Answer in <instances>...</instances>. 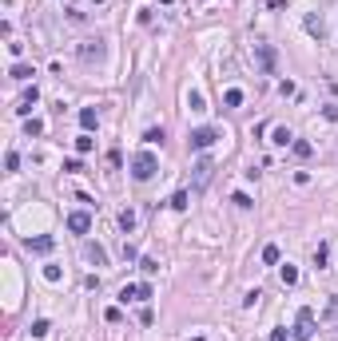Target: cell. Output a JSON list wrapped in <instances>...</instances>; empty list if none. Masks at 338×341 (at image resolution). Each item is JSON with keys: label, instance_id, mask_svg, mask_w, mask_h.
<instances>
[{"label": "cell", "instance_id": "cell-1", "mask_svg": "<svg viewBox=\"0 0 338 341\" xmlns=\"http://www.w3.org/2000/svg\"><path fill=\"white\" fill-rule=\"evenodd\" d=\"M155 171H159V159H155L152 151H139L136 159H132V178H136V183H147Z\"/></svg>", "mask_w": 338, "mask_h": 341}, {"label": "cell", "instance_id": "cell-2", "mask_svg": "<svg viewBox=\"0 0 338 341\" xmlns=\"http://www.w3.org/2000/svg\"><path fill=\"white\" fill-rule=\"evenodd\" d=\"M219 139H223V131H219V127H195L187 143H191V151H207V147H215Z\"/></svg>", "mask_w": 338, "mask_h": 341}, {"label": "cell", "instance_id": "cell-3", "mask_svg": "<svg viewBox=\"0 0 338 341\" xmlns=\"http://www.w3.org/2000/svg\"><path fill=\"white\" fill-rule=\"evenodd\" d=\"M255 59H259L262 75H275V68H278V52H275L271 44H255Z\"/></svg>", "mask_w": 338, "mask_h": 341}, {"label": "cell", "instance_id": "cell-4", "mask_svg": "<svg viewBox=\"0 0 338 341\" xmlns=\"http://www.w3.org/2000/svg\"><path fill=\"white\" fill-rule=\"evenodd\" d=\"M314 333V310H298V326H294V341H310Z\"/></svg>", "mask_w": 338, "mask_h": 341}, {"label": "cell", "instance_id": "cell-5", "mask_svg": "<svg viewBox=\"0 0 338 341\" xmlns=\"http://www.w3.org/2000/svg\"><path fill=\"white\" fill-rule=\"evenodd\" d=\"M104 52H108V48H104V40L96 36V40H88V44L80 48V59H84V64H100V59H104Z\"/></svg>", "mask_w": 338, "mask_h": 341}, {"label": "cell", "instance_id": "cell-6", "mask_svg": "<svg viewBox=\"0 0 338 341\" xmlns=\"http://www.w3.org/2000/svg\"><path fill=\"white\" fill-rule=\"evenodd\" d=\"M68 230H72V234H88V230H92V214H88V210H72V214H68Z\"/></svg>", "mask_w": 338, "mask_h": 341}, {"label": "cell", "instance_id": "cell-7", "mask_svg": "<svg viewBox=\"0 0 338 341\" xmlns=\"http://www.w3.org/2000/svg\"><path fill=\"white\" fill-rule=\"evenodd\" d=\"M36 104H40V88L32 84V88H24V95H20V104H16V115H28Z\"/></svg>", "mask_w": 338, "mask_h": 341}, {"label": "cell", "instance_id": "cell-8", "mask_svg": "<svg viewBox=\"0 0 338 341\" xmlns=\"http://www.w3.org/2000/svg\"><path fill=\"white\" fill-rule=\"evenodd\" d=\"M211 171H215V163L203 155L199 163H195V187H207V183H211Z\"/></svg>", "mask_w": 338, "mask_h": 341}, {"label": "cell", "instance_id": "cell-9", "mask_svg": "<svg viewBox=\"0 0 338 341\" xmlns=\"http://www.w3.org/2000/svg\"><path fill=\"white\" fill-rule=\"evenodd\" d=\"M24 246H28L32 254H48V250H52V246H56V238H52V234H40V238H28Z\"/></svg>", "mask_w": 338, "mask_h": 341}, {"label": "cell", "instance_id": "cell-10", "mask_svg": "<svg viewBox=\"0 0 338 341\" xmlns=\"http://www.w3.org/2000/svg\"><path fill=\"white\" fill-rule=\"evenodd\" d=\"M80 127H84V131H96V127H100V115H96V107H80Z\"/></svg>", "mask_w": 338, "mask_h": 341}, {"label": "cell", "instance_id": "cell-11", "mask_svg": "<svg viewBox=\"0 0 338 341\" xmlns=\"http://www.w3.org/2000/svg\"><path fill=\"white\" fill-rule=\"evenodd\" d=\"M88 262H96V266H108V250H104V246H100V242H88Z\"/></svg>", "mask_w": 338, "mask_h": 341}, {"label": "cell", "instance_id": "cell-12", "mask_svg": "<svg viewBox=\"0 0 338 341\" xmlns=\"http://www.w3.org/2000/svg\"><path fill=\"white\" fill-rule=\"evenodd\" d=\"M271 143H278V147H291V143H294V135H291V127H283V123H278L275 131H271Z\"/></svg>", "mask_w": 338, "mask_h": 341}, {"label": "cell", "instance_id": "cell-13", "mask_svg": "<svg viewBox=\"0 0 338 341\" xmlns=\"http://www.w3.org/2000/svg\"><path fill=\"white\" fill-rule=\"evenodd\" d=\"M136 223H139V214H136L132 207L120 210V230H127V234H132V230H136Z\"/></svg>", "mask_w": 338, "mask_h": 341}, {"label": "cell", "instance_id": "cell-14", "mask_svg": "<svg viewBox=\"0 0 338 341\" xmlns=\"http://www.w3.org/2000/svg\"><path fill=\"white\" fill-rule=\"evenodd\" d=\"M187 107H191V111H203V107H207V99H203V91H199V88L187 91Z\"/></svg>", "mask_w": 338, "mask_h": 341}, {"label": "cell", "instance_id": "cell-15", "mask_svg": "<svg viewBox=\"0 0 338 341\" xmlns=\"http://www.w3.org/2000/svg\"><path fill=\"white\" fill-rule=\"evenodd\" d=\"M8 75H12V79H32L36 72H32V64H20V59H16V64H12V72H8Z\"/></svg>", "mask_w": 338, "mask_h": 341}, {"label": "cell", "instance_id": "cell-16", "mask_svg": "<svg viewBox=\"0 0 338 341\" xmlns=\"http://www.w3.org/2000/svg\"><path fill=\"white\" fill-rule=\"evenodd\" d=\"M231 203H235L239 210H251V207H255V198H251L247 191H235V194H231Z\"/></svg>", "mask_w": 338, "mask_h": 341}, {"label": "cell", "instance_id": "cell-17", "mask_svg": "<svg viewBox=\"0 0 338 341\" xmlns=\"http://www.w3.org/2000/svg\"><path fill=\"white\" fill-rule=\"evenodd\" d=\"M278 278H283V286H294V282H298V266H291V262H287V266L278 270Z\"/></svg>", "mask_w": 338, "mask_h": 341}, {"label": "cell", "instance_id": "cell-18", "mask_svg": "<svg viewBox=\"0 0 338 341\" xmlns=\"http://www.w3.org/2000/svg\"><path fill=\"white\" fill-rule=\"evenodd\" d=\"M92 143H96V139H92V131L76 135V151H80V155H88V151H92Z\"/></svg>", "mask_w": 338, "mask_h": 341}, {"label": "cell", "instance_id": "cell-19", "mask_svg": "<svg viewBox=\"0 0 338 341\" xmlns=\"http://www.w3.org/2000/svg\"><path fill=\"white\" fill-rule=\"evenodd\" d=\"M291 151L298 155V159H310V151H314V147H310L307 139H294V143H291Z\"/></svg>", "mask_w": 338, "mask_h": 341}, {"label": "cell", "instance_id": "cell-20", "mask_svg": "<svg viewBox=\"0 0 338 341\" xmlns=\"http://www.w3.org/2000/svg\"><path fill=\"white\" fill-rule=\"evenodd\" d=\"M187 198H191L187 191H175V194H171V203H167V207H171V210H187Z\"/></svg>", "mask_w": 338, "mask_h": 341}, {"label": "cell", "instance_id": "cell-21", "mask_svg": "<svg viewBox=\"0 0 338 341\" xmlns=\"http://www.w3.org/2000/svg\"><path fill=\"white\" fill-rule=\"evenodd\" d=\"M120 302H123V306H127V302H139V286H132V282H127V286L120 290Z\"/></svg>", "mask_w": 338, "mask_h": 341}, {"label": "cell", "instance_id": "cell-22", "mask_svg": "<svg viewBox=\"0 0 338 341\" xmlns=\"http://www.w3.org/2000/svg\"><path fill=\"white\" fill-rule=\"evenodd\" d=\"M262 262H267V266H275V262H278V246H275V242L262 246Z\"/></svg>", "mask_w": 338, "mask_h": 341}, {"label": "cell", "instance_id": "cell-23", "mask_svg": "<svg viewBox=\"0 0 338 341\" xmlns=\"http://www.w3.org/2000/svg\"><path fill=\"white\" fill-rule=\"evenodd\" d=\"M307 32H310V36H318V40H323V20H318V16H307Z\"/></svg>", "mask_w": 338, "mask_h": 341}, {"label": "cell", "instance_id": "cell-24", "mask_svg": "<svg viewBox=\"0 0 338 341\" xmlns=\"http://www.w3.org/2000/svg\"><path fill=\"white\" fill-rule=\"evenodd\" d=\"M223 104H227V107H239V104H243V91H239V88H227Z\"/></svg>", "mask_w": 338, "mask_h": 341}, {"label": "cell", "instance_id": "cell-25", "mask_svg": "<svg viewBox=\"0 0 338 341\" xmlns=\"http://www.w3.org/2000/svg\"><path fill=\"white\" fill-rule=\"evenodd\" d=\"M163 139H167V135H163V127H152V131L143 135V143H152V147H155V143H163Z\"/></svg>", "mask_w": 338, "mask_h": 341}, {"label": "cell", "instance_id": "cell-26", "mask_svg": "<svg viewBox=\"0 0 338 341\" xmlns=\"http://www.w3.org/2000/svg\"><path fill=\"white\" fill-rule=\"evenodd\" d=\"M24 131H28V139H32V135H44V123H40V119H28Z\"/></svg>", "mask_w": 338, "mask_h": 341}, {"label": "cell", "instance_id": "cell-27", "mask_svg": "<svg viewBox=\"0 0 338 341\" xmlns=\"http://www.w3.org/2000/svg\"><path fill=\"white\" fill-rule=\"evenodd\" d=\"M139 270H143V274H159V262H155V258H139Z\"/></svg>", "mask_w": 338, "mask_h": 341}, {"label": "cell", "instance_id": "cell-28", "mask_svg": "<svg viewBox=\"0 0 338 341\" xmlns=\"http://www.w3.org/2000/svg\"><path fill=\"white\" fill-rule=\"evenodd\" d=\"M48 329H52V326H48V322H44V317H40V322H32V337H44V333H48Z\"/></svg>", "mask_w": 338, "mask_h": 341}, {"label": "cell", "instance_id": "cell-29", "mask_svg": "<svg viewBox=\"0 0 338 341\" xmlns=\"http://www.w3.org/2000/svg\"><path fill=\"white\" fill-rule=\"evenodd\" d=\"M44 278H48V282H60L64 270H60V266H44Z\"/></svg>", "mask_w": 338, "mask_h": 341}, {"label": "cell", "instance_id": "cell-30", "mask_svg": "<svg viewBox=\"0 0 338 341\" xmlns=\"http://www.w3.org/2000/svg\"><path fill=\"white\" fill-rule=\"evenodd\" d=\"M326 258H330V250H326V246H318V250H314V266L323 270V266H326Z\"/></svg>", "mask_w": 338, "mask_h": 341}, {"label": "cell", "instance_id": "cell-31", "mask_svg": "<svg viewBox=\"0 0 338 341\" xmlns=\"http://www.w3.org/2000/svg\"><path fill=\"white\" fill-rule=\"evenodd\" d=\"M136 258H139V250L132 246V242H123V262H136Z\"/></svg>", "mask_w": 338, "mask_h": 341}, {"label": "cell", "instance_id": "cell-32", "mask_svg": "<svg viewBox=\"0 0 338 341\" xmlns=\"http://www.w3.org/2000/svg\"><path fill=\"white\" fill-rule=\"evenodd\" d=\"M4 167H8V171H16V167H20V155H16V151H8V155H4Z\"/></svg>", "mask_w": 338, "mask_h": 341}, {"label": "cell", "instance_id": "cell-33", "mask_svg": "<svg viewBox=\"0 0 338 341\" xmlns=\"http://www.w3.org/2000/svg\"><path fill=\"white\" fill-rule=\"evenodd\" d=\"M152 297H155V290H152L147 282H143V286H139V302H152Z\"/></svg>", "mask_w": 338, "mask_h": 341}, {"label": "cell", "instance_id": "cell-34", "mask_svg": "<svg viewBox=\"0 0 338 341\" xmlns=\"http://www.w3.org/2000/svg\"><path fill=\"white\" fill-rule=\"evenodd\" d=\"M104 317H108V322H120L123 313H120V306H108V310H104Z\"/></svg>", "mask_w": 338, "mask_h": 341}, {"label": "cell", "instance_id": "cell-35", "mask_svg": "<svg viewBox=\"0 0 338 341\" xmlns=\"http://www.w3.org/2000/svg\"><path fill=\"white\" fill-rule=\"evenodd\" d=\"M271 341H287V329H275V333H271Z\"/></svg>", "mask_w": 338, "mask_h": 341}, {"label": "cell", "instance_id": "cell-36", "mask_svg": "<svg viewBox=\"0 0 338 341\" xmlns=\"http://www.w3.org/2000/svg\"><path fill=\"white\" fill-rule=\"evenodd\" d=\"M159 4H175V0H159Z\"/></svg>", "mask_w": 338, "mask_h": 341}, {"label": "cell", "instance_id": "cell-37", "mask_svg": "<svg viewBox=\"0 0 338 341\" xmlns=\"http://www.w3.org/2000/svg\"><path fill=\"white\" fill-rule=\"evenodd\" d=\"M92 4H104V0H92Z\"/></svg>", "mask_w": 338, "mask_h": 341}]
</instances>
